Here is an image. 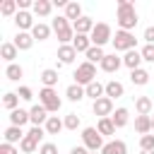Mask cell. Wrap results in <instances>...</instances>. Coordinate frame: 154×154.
I'll return each mask as SVG.
<instances>
[{
	"label": "cell",
	"instance_id": "f1b7e54d",
	"mask_svg": "<svg viewBox=\"0 0 154 154\" xmlns=\"http://www.w3.org/2000/svg\"><path fill=\"white\" fill-rule=\"evenodd\" d=\"M135 111H137V116H149L152 113V99L149 96H137L135 99Z\"/></svg>",
	"mask_w": 154,
	"mask_h": 154
},
{
	"label": "cell",
	"instance_id": "f546056e",
	"mask_svg": "<svg viewBox=\"0 0 154 154\" xmlns=\"http://www.w3.org/2000/svg\"><path fill=\"white\" fill-rule=\"evenodd\" d=\"M130 82H132L135 87H144V84L149 82V72H147L144 67H140V70H132V72H130Z\"/></svg>",
	"mask_w": 154,
	"mask_h": 154
},
{
	"label": "cell",
	"instance_id": "b9f144b4",
	"mask_svg": "<svg viewBox=\"0 0 154 154\" xmlns=\"http://www.w3.org/2000/svg\"><path fill=\"white\" fill-rule=\"evenodd\" d=\"M26 135H29L31 140H36V142H41V140H43V135H48V132H46V128H36V125H31V130H29Z\"/></svg>",
	"mask_w": 154,
	"mask_h": 154
},
{
	"label": "cell",
	"instance_id": "44dd1931",
	"mask_svg": "<svg viewBox=\"0 0 154 154\" xmlns=\"http://www.w3.org/2000/svg\"><path fill=\"white\" fill-rule=\"evenodd\" d=\"M17 53H19V48L12 43V41H5L2 46H0V55H2V60L10 65V63H14V58H17Z\"/></svg>",
	"mask_w": 154,
	"mask_h": 154
},
{
	"label": "cell",
	"instance_id": "ee69618b",
	"mask_svg": "<svg viewBox=\"0 0 154 154\" xmlns=\"http://www.w3.org/2000/svg\"><path fill=\"white\" fill-rule=\"evenodd\" d=\"M38 154H58V147H55L53 142H43V144L38 147Z\"/></svg>",
	"mask_w": 154,
	"mask_h": 154
},
{
	"label": "cell",
	"instance_id": "7dc6e473",
	"mask_svg": "<svg viewBox=\"0 0 154 154\" xmlns=\"http://www.w3.org/2000/svg\"><path fill=\"white\" fill-rule=\"evenodd\" d=\"M70 154H89V149L82 144V147H72V149H70Z\"/></svg>",
	"mask_w": 154,
	"mask_h": 154
},
{
	"label": "cell",
	"instance_id": "d4e9b609",
	"mask_svg": "<svg viewBox=\"0 0 154 154\" xmlns=\"http://www.w3.org/2000/svg\"><path fill=\"white\" fill-rule=\"evenodd\" d=\"M135 130L140 135H149L152 132V116H135Z\"/></svg>",
	"mask_w": 154,
	"mask_h": 154
},
{
	"label": "cell",
	"instance_id": "3957f363",
	"mask_svg": "<svg viewBox=\"0 0 154 154\" xmlns=\"http://www.w3.org/2000/svg\"><path fill=\"white\" fill-rule=\"evenodd\" d=\"M38 103H41L48 113H58V111H60V106H63V101H60L58 91H55V89H48V87H43V89L38 91Z\"/></svg>",
	"mask_w": 154,
	"mask_h": 154
},
{
	"label": "cell",
	"instance_id": "9a60e30c",
	"mask_svg": "<svg viewBox=\"0 0 154 154\" xmlns=\"http://www.w3.org/2000/svg\"><path fill=\"white\" fill-rule=\"evenodd\" d=\"M120 65H123V58H118L116 53H111V55L106 53V58L101 60V65H99V67H101L103 72H118V67H120Z\"/></svg>",
	"mask_w": 154,
	"mask_h": 154
},
{
	"label": "cell",
	"instance_id": "836d02e7",
	"mask_svg": "<svg viewBox=\"0 0 154 154\" xmlns=\"http://www.w3.org/2000/svg\"><path fill=\"white\" fill-rule=\"evenodd\" d=\"M84 55H87V63H91V65H96V63L101 65V60L106 58L103 48H99V46H91V48H89V51H87Z\"/></svg>",
	"mask_w": 154,
	"mask_h": 154
},
{
	"label": "cell",
	"instance_id": "52a82bcc",
	"mask_svg": "<svg viewBox=\"0 0 154 154\" xmlns=\"http://www.w3.org/2000/svg\"><path fill=\"white\" fill-rule=\"evenodd\" d=\"M96 79V65H91V63H79L77 65V70H75V84H82V87H87V84H91Z\"/></svg>",
	"mask_w": 154,
	"mask_h": 154
},
{
	"label": "cell",
	"instance_id": "30bf717a",
	"mask_svg": "<svg viewBox=\"0 0 154 154\" xmlns=\"http://www.w3.org/2000/svg\"><path fill=\"white\" fill-rule=\"evenodd\" d=\"M29 113H31V125H36V128H43V125H46V120L51 118V116H48V111H46L41 103L31 106V108H29Z\"/></svg>",
	"mask_w": 154,
	"mask_h": 154
},
{
	"label": "cell",
	"instance_id": "4316f807",
	"mask_svg": "<svg viewBox=\"0 0 154 154\" xmlns=\"http://www.w3.org/2000/svg\"><path fill=\"white\" fill-rule=\"evenodd\" d=\"M51 26L48 24H43V22H36V26L31 29V36H34V41H46L48 36H51Z\"/></svg>",
	"mask_w": 154,
	"mask_h": 154
},
{
	"label": "cell",
	"instance_id": "681fc988",
	"mask_svg": "<svg viewBox=\"0 0 154 154\" xmlns=\"http://www.w3.org/2000/svg\"><path fill=\"white\" fill-rule=\"evenodd\" d=\"M142 154H154V152H142Z\"/></svg>",
	"mask_w": 154,
	"mask_h": 154
},
{
	"label": "cell",
	"instance_id": "f6af8a7d",
	"mask_svg": "<svg viewBox=\"0 0 154 154\" xmlns=\"http://www.w3.org/2000/svg\"><path fill=\"white\" fill-rule=\"evenodd\" d=\"M0 154H19V149L14 144H10V142H2L0 144Z\"/></svg>",
	"mask_w": 154,
	"mask_h": 154
},
{
	"label": "cell",
	"instance_id": "ffe728a7",
	"mask_svg": "<svg viewBox=\"0 0 154 154\" xmlns=\"http://www.w3.org/2000/svg\"><path fill=\"white\" fill-rule=\"evenodd\" d=\"M101 154H128V144L123 140H111V142L103 144Z\"/></svg>",
	"mask_w": 154,
	"mask_h": 154
},
{
	"label": "cell",
	"instance_id": "f35d334b",
	"mask_svg": "<svg viewBox=\"0 0 154 154\" xmlns=\"http://www.w3.org/2000/svg\"><path fill=\"white\" fill-rule=\"evenodd\" d=\"M79 123H82V120H79L77 113H67V116H65V130H77Z\"/></svg>",
	"mask_w": 154,
	"mask_h": 154
},
{
	"label": "cell",
	"instance_id": "7c38bea8",
	"mask_svg": "<svg viewBox=\"0 0 154 154\" xmlns=\"http://www.w3.org/2000/svg\"><path fill=\"white\" fill-rule=\"evenodd\" d=\"M75 58H77V51H75L72 43H67V46H58V63H63V65H72Z\"/></svg>",
	"mask_w": 154,
	"mask_h": 154
},
{
	"label": "cell",
	"instance_id": "83f0119b",
	"mask_svg": "<svg viewBox=\"0 0 154 154\" xmlns=\"http://www.w3.org/2000/svg\"><path fill=\"white\" fill-rule=\"evenodd\" d=\"M72 46H75V51H77V53H87L94 43H91V38H89V36H84V34H75Z\"/></svg>",
	"mask_w": 154,
	"mask_h": 154
},
{
	"label": "cell",
	"instance_id": "60d3db41",
	"mask_svg": "<svg viewBox=\"0 0 154 154\" xmlns=\"http://www.w3.org/2000/svg\"><path fill=\"white\" fill-rule=\"evenodd\" d=\"M140 53H142V60L144 63H154V43H144Z\"/></svg>",
	"mask_w": 154,
	"mask_h": 154
},
{
	"label": "cell",
	"instance_id": "7bdbcfd3",
	"mask_svg": "<svg viewBox=\"0 0 154 154\" xmlns=\"http://www.w3.org/2000/svg\"><path fill=\"white\" fill-rule=\"evenodd\" d=\"M17 96H19L22 101H31V99H34V91H31V87H19Z\"/></svg>",
	"mask_w": 154,
	"mask_h": 154
},
{
	"label": "cell",
	"instance_id": "ab89813d",
	"mask_svg": "<svg viewBox=\"0 0 154 154\" xmlns=\"http://www.w3.org/2000/svg\"><path fill=\"white\" fill-rule=\"evenodd\" d=\"M140 149L142 152H154V135H142L140 137Z\"/></svg>",
	"mask_w": 154,
	"mask_h": 154
},
{
	"label": "cell",
	"instance_id": "d590c367",
	"mask_svg": "<svg viewBox=\"0 0 154 154\" xmlns=\"http://www.w3.org/2000/svg\"><path fill=\"white\" fill-rule=\"evenodd\" d=\"M96 130H99L103 137H108V135H116V125H113V120H111V118H99V123H96Z\"/></svg>",
	"mask_w": 154,
	"mask_h": 154
},
{
	"label": "cell",
	"instance_id": "7a4b0ae2",
	"mask_svg": "<svg viewBox=\"0 0 154 154\" xmlns=\"http://www.w3.org/2000/svg\"><path fill=\"white\" fill-rule=\"evenodd\" d=\"M51 29L55 31L60 46H67V43L75 41V29H72V24H70V19H67L65 14H63V17H55L53 24H51Z\"/></svg>",
	"mask_w": 154,
	"mask_h": 154
},
{
	"label": "cell",
	"instance_id": "8fae6325",
	"mask_svg": "<svg viewBox=\"0 0 154 154\" xmlns=\"http://www.w3.org/2000/svg\"><path fill=\"white\" fill-rule=\"evenodd\" d=\"M94 26H96V22L91 19V17H82V19H77V22H72V29H75V34H84V36H89L91 31H94Z\"/></svg>",
	"mask_w": 154,
	"mask_h": 154
},
{
	"label": "cell",
	"instance_id": "5b68a950",
	"mask_svg": "<svg viewBox=\"0 0 154 154\" xmlns=\"http://www.w3.org/2000/svg\"><path fill=\"white\" fill-rule=\"evenodd\" d=\"M111 43H113V48H116V51H123V53H128V51H135V46H137V38H135V34H132V31H123V29H118Z\"/></svg>",
	"mask_w": 154,
	"mask_h": 154
},
{
	"label": "cell",
	"instance_id": "277c9868",
	"mask_svg": "<svg viewBox=\"0 0 154 154\" xmlns=\"http://www.w3.org/2000/svg\"><path fill=\"white\" fill-rule=\"evenodd\" d=\"M82 144L89 149V152H101L103 149V135L96 130V128H84L82 130Z\"/></svg>",
	"mask_w": 154,
	"mask_h": 154
},
{
	"label": "cell",
	"instance_id": "8992f818",
	"mask_svg": "<svg viewBox=\"0 0 154 154\" xmlns=\"http://www.w3.org/2000/svg\"><path fill=\"white\" fill-rule=\"evenodd\" d=\"M89 38H91V43H94V46L103 48V43L113 41V31H111V24H106V22H96V26H94V31L89 34Z\"/></svg>",
	"mask_w": 154,
	"mask_h": 154
},
{
	"label": "cell",
	"instance_id": "f907efd6",
	"mask_svg": "<svg viewBox=\"0 0 154 154\" xmlns=\"http://www.w3.org/2000/svg\"><path fill=\"white\" fill-rule=\"evenodd\" d=\"M89 154H96V152H89ZM99 154H101V152H99Z\"/></svg>",
	"mask_w": 154,
	"mask_h": 154
},
{
	"label": "cell",
	"instance_id": "2e32d148",
	"mask_svg": "<svg viewBox=\"0 0 154 154\" xmlns=\"http://www.w3.org/2000/svg\"><path fill=\"white\" fill-rule=\"evenodd\" d=\"M26 123H31V113L24 111V108H17L10 113V125H17V128H24Z\"/></svg>",
	"mask_w": 154,
	"mask_h": 154
},
{
	"label": "cell",
	"instance_id": "5bb4252c",
	"mask_svg": "<svg viewBox=\"0 0 154 154\" xmlns=\"http://www.w3.org/2000/svg\"><path fill=\"white\" fill-rule=\"evenodd\" d=\"M38 79H41V84L43 87H48V89H55V84H58V70L55 67H46V70H41V75H38Z\"/></svg>",
	"mask_w": 154,
	"mask_h": 154
},
{
	"label": "cell",
	"instance_id": "7402d4cb",
	"mask_svg": "<svg viewBox=\"0 0 154 154\" xmlns=\"http://www.w3.org/2000/svg\"><path fill=\"white\" fill-rule=\"evenodd\" d=\"M65 17H67L70 22L82 19V17H84V14H82V5H79V2H75V0H70V2L65 5Z\"/></svg>",
	"mask_w": 154,
	"mask_h": 154
},
{
	"label": "cell",
	"instance_id": "8d00e7d4",
	"mask_svg": "<svg viewBox=\"0 0 154 154\" xmlns=\"http://www.w3.org/2000/svg\"><path fill=\"white\" fill-rule=\"evenodd\" d=\"M2 106L12 113V111H17L19 108V96H17V91H7L5 96H2Z\"/></svg>",
	"mask_w": 154,
	"mask_h": 154
},
{
	"label": "cell",
	"instance_id": "74e56055",
	"mask_svg": "<svg viewBox=\"0 0 154 154\" xmlns=\"http://www.w3.org/2000/svg\"><path fill=\"white\" fill-rule=\"evenodd\" d=\"M19 149H22L24 154H31V152H36V149H38V142H36V140H31L29 135H24V140L19 142Z\"/></svg>",
	"mask_w": 154,
	"mask_h": 154
},
{
	"label": "cell",
	"instance_id": "9c48e42d",
	"mask_svg": "<svg viewBox=\"0 0 154 154\" xmlns=\"http://www.w3.org/2000/svg\"><path fill=\"white\" fill-rule=\"evenodd\" d=\"M14 24H17V29H19V31H31V29L36 26V22H34L31 12H24V10H19V12H17Z\"/></svg>",
	"mask_w": 154,
	"mask_h": 154
},
{
	"label": "cell",
	"instance_id": "ac0fdd59",
	"mask_svg": "<svg viewBox=\"0 0 154 154\" xmlns=\"http://www.w3.org/2000/svg\"><path fill=\"white\" fill-rule=\"evenodd\" d=\"M84 91H87V96H89V99L99 101L101 96H106V84H101L99 79H94L91 84H87V87H84Z\"/></svg>",
	"mask_w": 154,
	"mask_h": 154
},
{
	"label": "cell",
	"instance_id": "484cf974",
	"mask_svg": "<svg viewBox=\"0 0 154 154\" xmlns=\"http://www.w3.org/2000/svg\"><path fill=\"white\" fill-rule=\"evenodd\" d=\"M31 10H34L36 17H48V14L53 12V2H51V0H36Z\"/></svg>",
	"mask_w": 154,
	"mask_h": 154
},
{
	"label": "cell",
	"instance_id": "d6a6232c",
	"mask_svg": "<svg viewBox=\"0 0 154 154\" xmlns=\"http://www.w3.org/2000/svg\"><path fill=\"white\" fill-rule=\"evenodd\" d=\"M17 12H19L17 0H2V5H0V14L2 17H17Z\"/></svg>",
	"mask_w": 154,
	"mask_h": 154
},
{
	"label": "cell",
	"instance_id": "c3c4849f",
	"mask_svg": "<svg viewBox=\"0 0 154 154\" xmlns=\"http://www.w3.org/2000/svg\"><path fill=\"white\" fill-rule=\"evenodd\" d=\"M152 130H154V116H152Z\"/></svg>",
	"mask_w": 154,
	"mask_h": 154
},
{
	"label": "cell",
	"instance_id": "603a6c76",
	"mask_svg": "<svg viewBox=\"0 0 154 154\" xmlns=\"http://www.w3.org/2000/svg\"><path fill=\"white\" fill-rule=\"evenodd\" d=\"M123 94H125V87H123L118 79L106 82V96H108V99H120Z\"/></svg>",
	"mask_w": 154,
	"mask_h": 154
},
{
	"label": "cell",
	"instance_id": "e0dca14e",
	"mask_svg": "<svg viewBox=\"0 0 154 154\" xmlns=\"http://www.w3.org/2000/svg\"><path fill=\"white\" fill-rule=\"evenodd\" d=\"M19 51H29L31 46H34V36H31V31H17V36H14V41H12Z\"/></svg>",
	"mask_w": 154,
	"mask_h": 154
},
{
	"label": "cell",
	"instance_id": "6da1fadb",
	"mask_svg": "<svg viewBox=\"0 0 154 154\" xmlns=\"http://www.w3.org/2000/svg\"><path fill=\"white\" fill-rule=\"evenodd\" d=\"M118 26L123 29V31H132L135 26H137V10H135V2H130V0H118Z\"/></svg>",
	"mask_w": 154,
	"mask_h": 154
},
{
	"label": "cell",
	"instance_id": "d6986e66",
	"mask_svg": "<svg viewBox=\"0 0 154 154\" xmlns=\"http://www.w3.org/2000/svg\"><path fill=\"white\" fill-rule=\"evenodd\" d=\"M2 135H5V142H10V144H19V142L24 140L26 132H22V128H17V125H7Z\"/></svg>",
	"mask_w": 154,
	"mask_h": 154
},
{
	"label": "cell",
	"instance_id": "1f68e13d",
	"mask_svg": "<svg viewBox=\"0 0 154 154\" xmlns=\"http://www.w3.org/2000/svg\"><path fill=\"white\" fill-rule=\"evenodd\" d=\"M43 128H46V132H48V135H58V132L65 128V120H60L58 116H51V118L46 120V125H43Z\"/></svg>",
	"mask_w": 154,
	"mask_h": 154
},
{
	"label": "cell",
	"instance_id": "ba28073f",
	"mask_svg": "<svg viewBox=\"0 0 154 154\" xmlns=\"http://www.w3.org/2000/svg\"><path fill=\"white\" fill-rule=\"evenodd\" d=\"M91 108H94V116H99V118H111V116H113V99L101 96L99 101L91 103Z\"/></svg>",
	"mask_w": 154,
	"mask_h": 154
},
{
	"label": "cell",
	"instance_id": "bcb514c9",
	"mask_svg": "<svg viewBox=\"0 0 154 154\" xmlns=\"http://www.w3.org/2000/svg\"><path fill=\"white\" fill-rule=\"evenodd\" d=\"M142 38H144V43H154V24L144 29V34H142Z\"/></svg>",
	"mask_w": 154,
	"mask_h": 154
},
{
	"label": "cell",
	"instance_id": "cb8c5ba5",
	"mask_svg": "<svg viewBox=\"0 0 154 154\" xmlns=\"http://www.w3.org/2000/svg\"><path fill=\"white\" fill-rule=\"evenodd\" d=\"M111 120H113L116 128H125V125L130 123V111H128V108H116L113 116H111Z\"/></svg>",
	"mask_w": 154,
	"mask_h": 154
},
{
	"label": "cell",
	"instance_id": "4fadbf2b",
	"mask_svg": "<svg viewBox=\"0 0 154 154\" xmlns=\"http://www.w3.org/2000/svg\"><path fill=\"white\" fill-rule=\"evenodd\" d=\"M123 65L132 72V70H140V65H142V53L135 48V51H128L125 55H123Z\"/></svg>",
	"mask_w": 154,
	"mask_h": 154
},
{
	"label": "cell",
	"instance_id": "e575fe53",
	"mask_svg": "<svg viewBox=\"0 0 154 154\" xmlns=\"http://www.w3.org/2000/svg\"><path fill=\"white\" fill-rule=\"evenodd\" d=\"M5 77H7L10 82H19V77H24V70H22V65H17V63H10V65L5 67Z\"/></svg>",
	"mask_w": 154,
	"mask_h": 154
},
{
	"label": "cell",
	"instance_id": "4dcf8cb0",
	"mask_svg": "<svg viewBox=\"0 0 154 154\" xmlns=\"http://www.w3.org/2000/svg\"><path fill=\"white\" fill-rule=\"evenodd\" d=\"M65 96H67L70 101H82V99L87 96V91H84L82 84H70V87L65 89Z\"/></svg>",
	"mask_w": 154,
	"mask_h": 154
}]
</instances>
